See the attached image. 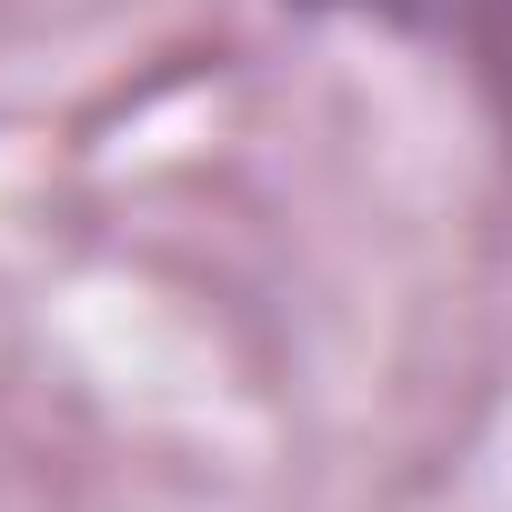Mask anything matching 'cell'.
Masks as SVG:
<instances>
[{"label": "cell", "mask_w": 512, "mask_h": 512, "mask_svg": "<svg viewBox=\"0 0 512 512\" xmlns=\"http://www.w3.org/2000/svg\"><path fill=\"white\" fill-rule=\"evenodd\" d=\"M362 11H372V0H362ZM382 11H392V0H382Z\"/></svg>", "instance_id": "obj_1"}]
</instances>
